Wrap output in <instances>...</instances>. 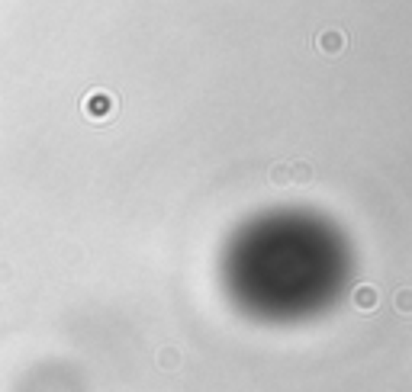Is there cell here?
Here are the masks:
<instances>
[{"label":"cell","instance_id":"cell-4","mask_svg":"<svg viewBox=\"0 0 412 392\" xmlns=\"http://www.w3.org/2000/svg\"><path fill=\"white\" fill-rule=\"evenodd\" d=\"M290 180H297V184H309V180H312V168H309L306 161L290 164Z\"/></svg>","mask_w":412,"mask_h":392},{"label":"cell","instance_id":"cell-2","mask_svg":"<svg viewBox=\"0 0 412 392\" xmlns=\"http://www.w3.org/2000/svg\"><path fill=\"white\" fill-rule=\"evenodd\" d=\"M345 46H348V39H345L341 29H322L319 39H316V48L322 52V55H341Z\"/></svg>","mask_w":412,"mask_h":392},{"label":"cell","instance_id":"cell-6","mask_svg":"<svg viewBox=\"0 0 412 392\" xmlns=\"http://www.w3.org/2000/svg\"><path fill=\"white\" fill-rule=\"evenodd\" d=\"M400 308H403V312L412 308V293H400Z\"/></svg>","mask_w":412,"mask_h":392},{"label":"cell","instance_id":"cell-3","mask_svg":"<svg viewBox=\"0 0 412 392\" xmlns=\"http://www.w3.org/2000/svg\"><path fill=\"white\" fill-rule=\"evenodd\" d=\"M355 306H361V308H374V306H377V293H374V286H357V290H355Z\"/></svg>","mask_w":412,"mask_h":392},{"label":"cell","instance_id":"cell-5","mask_svg":"<svg viewBox=\"0 0 412 392\" xmlns=\"http://www.w3.org/2000/svg\"><path fill=\"white\" fill-rule=\"evenodd\" d=\"M271 180L277 184V187L287 184V180H290V168H287V164H274V168H271Z\"/></svg>","mask_w":412,"mask_h":392},{"label":"cell","instance_id":"cell-1","mask_svg":"<svg viewBox=\"0 0 412 392\" xmlns=\"http://www.w3.org/2000/svg\"><path fill=\"white\" fill-rule=\"evenodd\" d=\"M84 112H87V119L103 122V119H110L113 112H116V100H113L106 90H97V94H91L84 100Z\"/></svg>","mask_w":412,"mask_h":392}]
</instances>
